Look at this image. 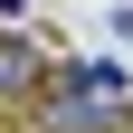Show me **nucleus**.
<instances>
[{
    "label": "nucleus",
    "instance_id": "nucleus-1",
    "mask_svg": "<svg viewBox=\"0 0 133 133\" xmlns=\"http://www.w3.org/2000/svg\"><path fill=\"white\" fill-rule=\"evenodd\" d=\"M38 124H48V133H133V95H95L86 76L48 66V86H38Z\"/></svg>",
    "mask_w": 133,
    "mask_h": 133
},
{
    "label": "nucleus",
    "instance_id": "nucleus-2",
    "mask_svg": "<svg viewBox=\"0 0 133 133\" xmlns=\"http://www.w3.org/2000/svg\"><path fill=\"white\" fill-rule=\"evenodd\" d=\"M48 86V48L29 29H0V95H38Z\"/></svg>",
    "mask_w": 133,
    "mask_h": 133
},
{
    "label": "nucleus",
    "instance_id": "nucleus-3",
    "mask_svg": "<svg viewBox=\"0 0 133 133\" xmlns=\"http://www.w3.org/2000/svg\"><path fill=\"white\" fill-rule=\"evenodd\" d=\"M66 76H86L95 95H133V86H124V66H105V57H76V66H66Z\"/></svg>",
    "mask_w": 133,
    "mask_h": 133
},
{
    "label": "nucleus",
    "instance_id": "nucleus-4",
    "mask_svg": "<svg viewBox=\"0 0 133 133\" xmlns=\"http://www.w3.org/2000/svg\"><path fill=\"white\" fill-rule=\"evenodd\" d=\"M0 19H19V0H0Z\"/></svg>",
    "mask_w": 133,
    "mask_h": 133
}]
</instances>
